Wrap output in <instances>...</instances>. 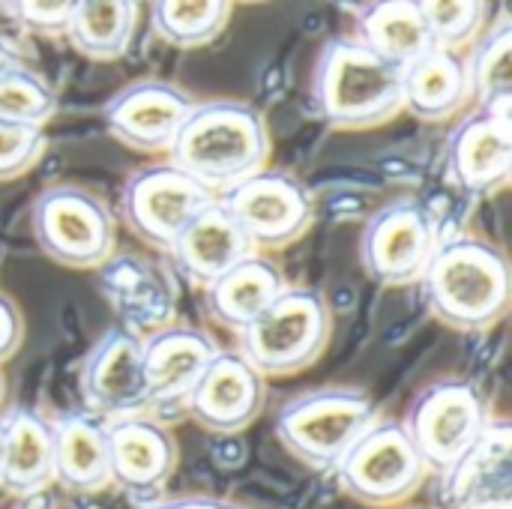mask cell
<instances>
[{"instance_id":"cell-1","label":"cell","mask_w":512,"mask_h":509,"mask_svg":"<svg viewBox=\"0 0 512 509\" xmlns=\"http://www.w3.org/2000/svg\"><path fill=\"white\" fill-rule=\"evenodd\" d=\"M417 285L432 318L462 333L492 330L510 312V261L474 234L441 240Z\"/></svg>"},{"instance_id":"cell-2","label":"cell","mask_w":512,"mask_h":509,"mask_svg":"<svg viewBox=\"0 0 512 509\" xmlns=\"http://www.w3.org/2000/svg\"><path fill=\"white\" fill-rule=\"evenodd\" d=\"M273 150L270 126L264 114L240 99L195 102L180 126L168 162L192 174L216 198L267 168Z\"/></svg>"},{"instance_id":"cell-3","label":"cell","mask_w":512,"mask_h":509,"mask_svg":"<svg viewBox=\"0 0 512 509\" xmlns=\"http://www.w3.org/2000/svg\"><path fill=\"white\" fill-rule=\"evenodd\" d=\"M312 105L333 129H375L405 111L402 66L384 60L357 36H336L318 54Z\"/></svg>"},{"instance_id":"cell-4","label":"cell","mask_w":512,"mask_h":509,"mask_svg":"<svg viewBox=\"0 0 512 509\" xmlns=\"http://www.w3.org/2000/svg\"><path fill=\"white\" fill-rule=\"evenodd\" d=\"M333 312L321 291L288 285L240 336V354L264 378H288L321 360L330 345Z\"/></svg>"},{"instance_id":"cell-5","label":"cell","mask_w":512,"mask_h":509,"mask_svg":"<svg viewBox=\"0 0 512 509\" xmlns=\"http://www.w3.org/2000/svg\"><path fill=\"white\" fill-rule=\"evenodd\" d=\"M375 420L378 408L363 390L321 387L300 393L279 408L276 438L300 465L333 471Z\"/></svg>"},{"instance_id":"cell-6","label":"cell","mask_w":512,"mask_h":509,"mask_svg":"<svg viewBox=\"0 0 512 509\" xmlns=\"http://www.w3.org/2000/svg\"><path fill=\"white\" fill-rule=\"evenodd\" d=\"M30 231L39 252L69 270H93L114 252V216L108 204L72 183L48 186L30 210Z\"/></svg>"},{"instance_id":"cell-7","label":"cell","mask_w":512,"mask_h":509,"mask_svg":"<svg viewBox=\"0 0 512 509\" xmlns=\"http://www.w3.org/2000/svg\"><path fill=\"white\" fill-rule=\"evenodd\" d=\"M333 474L351 501L387 509L414 498L429 468L399 420H375L339 459Z\"/></svg>"},{"instance_id":"cell-8","label":"cell","mask_w":512,"mask_h":509,"mask_svg":"<svg viewBox=\"0 0 512 509\" xmlns=\"http://www.w3.org/2000/svg\"><path fill=\"white\" fill-rule=\"evenodd\" d=\"M492 411L480 384L468 378H441L420 390L402 420L429 474L450 468L489 426Z\"/></svg>"},{"instance_id":"cell-9","label":"cell","mask_w":512,"mask_h":509,"mask_svg":"<svg viewBox=\"0 0 512 509\" xmlns=\"http://www.w3.org/2000/svg\"><path fill=\"white\" fill-rule=\"evenodd\" d=\"M255 252L297 243L315 222V201L303 180L282 168H261L219 195Z\"/></svg>"},{"instance_id":"cell-10","label":"cell","mask_w":512,"mask_h":509,"mask_svg":"<svg viewBox=\"0 0 512 509\" xmlns=\"http://www.w3.org/2000/svg\"><path fill=\"white\" fill-rule=\"evenodd\" d=\"M438 243L432 213L414 198H399L369 216L360 234V264L384 288L417 285Z\"/></svg>"},{"instance_id":"cell-11","label":"cell","mask_w":512,"mask_h":509,"mask_svg":"<svg viewBox=\"0 0 512 509\" xmlns=\"http://www.w3.org/2000/svg\"><path fill=\"white\" fill-rule=\"evenodd\" d=\"M216 195L174 162L135 171L120 192V213L129 231L147 246L168 249L180 228Z\"/></svg>"},{"instance_id":"cell-12","label":"cell","mask_w":512,"mask_h":509,"mask_svg":"<svg viewBox=\"0 0 512 509\" xmlns=\"http://www.w3.org/2000/svg\"><path fill=\"white\" fill-rule=\"evenodd\" d=\"M78 390L84 408L102 420L147 414L141 339L126 327H108L78 366Z\"/></svg>"},{"instance_id":"cell-13","label":"cell","mask_w":512,"mask_h":509,"mask_svg":"<svg viewBox=\"0 0 512 509\" xmlns=\"http://www.w3.org/2000/svg\"><path fill=\"white\" fill-rule=\"evenodd\" d=\"M447 177L456 189L489 198L510 186L512 120L510 108H474L447 135Z\"/></svg>"},{"instance_id":"cell-14","label":"cell","mask_w":512,"mask_h":509,"mask_svg":"<svg viewBox=\"0 0 512 509\" xmlns=\"http://www.w3.org/2000/svg\"><path fill=\"white\" fill-rule=\"evenodd\" d=\"M195 99L162 78H141L120 87L102 108L105 129L114 141L138 153H168Z\"/></svg>"},{"instance_id":"cell-15","label":"cell","mask_w":512,"mask_h":509,"mask_svg":"<svg viewBox=\"0 0 512 509\" xmlns=\"http://www.w3.org/2000/svg\"><path fill=\"white\" fill-rule=\"evenodd\" d=\"M180 462L177 441L165 423L150 414L108 420L111 486L138 504H153L165 492Z\"/></svg>"},{"instance_id":"cell-16","label":"cell","mask_w":512,"mask_h":509,"mask_svg":"<svg viewBox=\"0 0 512 509\" xmlns=\"http://www.w3.org/2000/svg\"><path fill=\"white\" fill-rule=\"evenodd\" d=\"M267 402V378L240 354L222 351L213 357L195 390L189 393L183 411L204 432L237 435L249 429Z\"/></svg>"},{"instance_id":"cell-17","label":"cell","mask_w":512,"mask_h":509,"mask_svg":"<svg viewBox=\"0 0 512 509\" xmlns=\"http://www.w3.org/2000/svg\"><path fill=\"white\" fill-rule=\"evenodd\" d=\"M438 477L441 509H512L510 423L489 420L486 432Z\"/></svg>"},{"instance_id":"cell-18","label":"cell","mask_w":512,"mask_h":509,"mask_svg":"<svg viewBox=\"0 0 512 509\" xmlns=\"http://www.w3.org/2000/svg\"><path fill=\"white\" fill-rule=\"evenodd\" d=\"M219 345L198 327L174 324L141 342V366L150 408H183Z\"/></svg>"},{"instance_id":"cell-19","label":"cell","mask_w":512,"mask_h":509,"mask_svg":"<svg viewBox=\"0 0 512 509\" xmlns=\"http://www.w3.org/2000/svg\"><path fill=\"white\" fill-rule=\"evenodd\" d=\"M165 252L174 270L189 285L204 291L213 279H219L225 270H231L255 249L243 228L234 222V216L225 210V204L216 198L180 228V234L171 240Z\"/></svg>"},{"instance_id":"cell-20","label":"cell","mask_w":512,"mask_h":509,"mask_svg":"<svg viewBox=\"0 0 512 509\" xmlns=\"http://www.w3.org/2000/svg\"><path fill=\"white\" fill-rule=\"evenodd\" d=\"M54 432V483L72 495H99L111 489L108 420L87 408L51 420Z\"/></svg>"},{"instance_id":"cell-21","label":"cell","mask_w":512,"mask_h":509,"mask_svg":"<svg viewBox=\"0 0 512 509\" xmlns=\"http://www.w3.org/2000/svg\"><path fill=\"white\" fill-rule=\"evenodd\" d=\"M402 105L417 120L441 123L471 105L468 63L462 51L432 45L402 66Z\"/></svg>"},{"instance_id":"cell-22","label":"cell","mask_w":512,"mask_h":509,"mask_svg":"<svg viewBox=\"0 0 512 509\" xmlns=\"http://www.w3.org/2000/svg\"><path fill=\"white\" fill-rule=\"evenodd\" d=\"M3 420L0 489L12 498H33L54 483L51 420L33 408H12Z\"/></svg>"},{"instance_id":"cell-23","label":"cell","mask_w":512,"mask_h":509,"mask_svg":"<svg viewBox=\"0 0 512 509\" xmlns=\"http://www.w3.org/2000/svg\"><path fill=\"white\" fill-rule=\"evenodd\" d=\"M285 288L288 279L279 264L252 252L204 288V306L219 327L243 333Z\"/></svg>"},{"instance_id":"cell-24","label":"cell","mask_w":512,"mask_h":509,"mask_svg":"<svg viewBox=\"0 0 512 509\" xmlns=\"http://www.w3.org/2000/svg\"><path fill=\"white\" fill-rule=\"evenodd\" d=\"M354 36L396 66H408L435 45L417 0H366Z\"/></svg>"},{"instance_id":"cell-25","label":"cell","mask_w":512,"mask_h":509,"mask_svg":"<svg viewBox=\"0 0 512 509\" xmlns=\"http://www.w3.org/2000/svg\"><path fill=\"white\" fill-rule=\"evenodd\" d=\"M138 9L141 0H81L63 36L90 60H117L135 39Z\"/></svg>"},{"instance_id":"cell-26","label":"cell","mask_w":512,"mask_h":509,"mask_svg":"<svg viewBox=\"0 0 512 509\" xmlns=\"http://www.w3.org/2000/svg\"><path fill=\"white\" fill-rule=\"evenodd\" d=\"M468 63L471 102L477 108H510L512 105V21L501 15L495 24L483 27L474 39Z\"/></svg>"},{"instance_id":"cell-27","label":"cell","mask_w":512,"mask_h":509,"mask_svg":"<svg viewBox=\"0 0 512 509\" xmlns=\"http://www.w3.org/2000/svg\"><path fill=\"white\" fill-rule=\"evenodd\" d=\"M234 0H150L153 33L174 48H201L219 39Z\"/></svg>"},{"instance_id":"cell-28","label":"cell","mask_w":512,"mask_h":509,"mask_svg":"<svg viewBox=\"0 0 512 509\" xmlns=\"http://www.w3.org/2000/svg\"><path fill=\"white\" fill-rule=\"evenodd\" d=\"M54 114H57V93L39 72L21 63L0 75V120L42 129Z\"/></svg>"},{"instance_id":"cell-29","label":"cell","mask_w":512,"mask_h":509,"mask_svg":"<svg viewBox=\"0 0 512 509\" xmlns=\"http://www.w3.org/2000/svg\"><path fill=\"white\" fill-rule=\"evenodd\" d=\"M417 3L429 24L432 42L441 48L462 51L483 33L489 21V0H417Z\"/></svg>"},{"instance_id":"cell-30","label":"cell","mask_w":512,"mask_h":509,"mask_svg":"<svg viewBox=\"0 0 512 509\" xmlns=\"http://www.w3.org/2000/svg\"><path fill=\"white\" fill-rule=\"evenodd\" d=\"M45 132L39 126L0 120V183L27 174L45 153Z\"/></svg>"},{"instance_id":"cell-31","label":"cell","mask_w":512,"mask_h":509,"mask_svg":"<svg viewBox=\"0 0 512 509\" xmlns=\"http://www.w3.org/2000/svg\"><path fill=\"white\" fill-rule=\"evenodd\" d=\"M81 0H6L9 15L30 33L63 36Z\"/></svg>"},{"instance_id":"cell-32","label":"cell","mask_w":512,"mask_h":509,"mask_svg":"<svg viewBox=\"0 0 512 509\" xmlns=\"http://www.w3.org/2000/svg\"><path fill=\"white\" fill-rule=\"evenodd\" d=\"M24 342V315L9 294L0 291V366L18 354Z\"/></svg>"},{"instance_id":"cell-33","label":"cell","mask_w":512,"mask_h":509,"mask_svg":"<svg viewBox=\"0 0 512 509\" xmlns=\"http://www.w3.org/2000/svg\"><path fill=\"white\" fill-rule=\"evenodd\" d=\"M138 509H246L231 501H219V498H174V501H153V504H141Z\"/></svg>"},{"instance_id":"cell-34","label":"cell","mask_w":512,"mask_h":509,"mask_svg":"<svg viewBox=\"0 0 512 509\" xmlns=\"http://www.w3.org/2000/svg\"><path fill=\"white\" fill-rule=\"evenodd\" d=\"M24 60H21V54H18V48L0 33V75L3 72H9V69H15V66H21Z\"/></svg>"},{"instance_id":"cell-35","label":"cell","mask_w":512,"mask_h":509,"mask_svg":"<svg viewBox=\"0 0 512 509\" xmlns=\"http://www.w3.org/2000/svg\"><path fill=\"white\" fill-rule=\"evenodd\" d=\"M3 396H6V381H3V372H0V405H3Z\"/></svg>"},{"instance_id":"cell-36","label":"cell","mask_w":512,"mask_h":509,"mask_svg":"<svg viewBox=\"0 0 512 509\" xmlns=\"http://www.w3.org/2000/svg\"><path fill=\"white\" fill-rule=\"evenodd\" d=\"M0 465H3V420H0Z\"/></svg>"},{"instance_id":"cell-37","label":"cell","mask_w":512,"mask_h":509,"mask_svg":"<svg viewBox=\"0 0 512 509\" xmlns=\"http://www.w3.org/2000/svg\"><path fill=\"white\" fill-rule=\"evenodd\" d=\"M234 3H264V0H234Z\"/></svg>"}]
</instances>
